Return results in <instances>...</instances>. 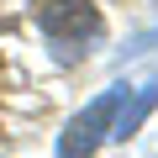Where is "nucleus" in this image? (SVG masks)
Wrapping results in <instances>:
<instances>
[{
	"instance_id": "f257e3e1",
	"label": "nucleus",
	"mask_w": 158,
	"mask_h": 158,
	"mask_svg": "<svg viewBox=\"0 0 158 158\" xmlns=\"http://www.w3.org/2000/svg\"><path fill=\"white\" fill-rule=\"evenodd\" d=\"M42 32L53 37V48L63 58H79V48L100 37V16L90 0H48L42 6Z\"/></svg>"
},
{
	"instance_id": "f03ea898",
	"label": "nucleus",
	"mask_w": 158,
	"mask_h": 158,
	"mask_svg": "<svg viewBox=\"0 0 158 158\" xmlns=\"http://www.w3.org/2000/svg\"><path fill=\"white\" fill-rule=\"evenodd\" d=\"M111 116H116V95H100V100H90L85 111L69 121V132H63V142H58V158H90V153H95V142L106 137Z\"/></svg>"
},
{
	"instance_id": "7ed1b4c3",
	"label": "nucleus",
	"mask_w": 158,
	"mask_h": 158,
	"mask_svg": "<svg viewBox=\"0 0 158 158\" xmlns=\"http://www.w3.org/2000/svg\"><path fill=\"white\" fill-rule=\"evenodd\" d=\"M153 106H158V85H142V90H137V100H132V106L121 111V121H116V137H132V132L142 127V116H148Z\"/></svg>"
}]
</instances>
